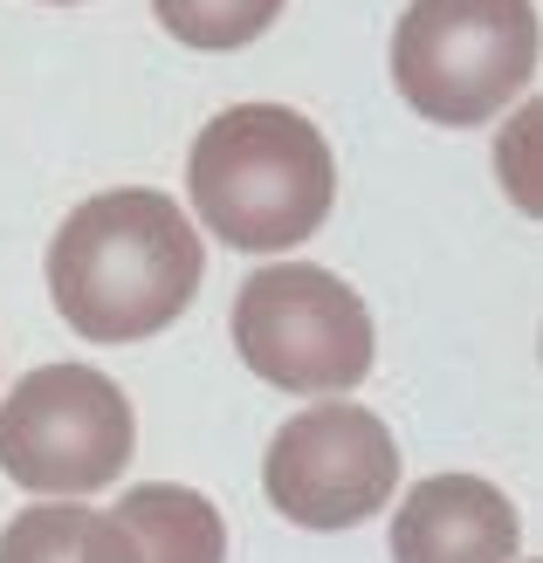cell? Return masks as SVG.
<instances>
[{
  "label": "cell",
  "instance_id": "obj_1",
  "mask_svg": "<svg viewBox=\"0 0 543 563\" xmlns=\"http://www.w3.org/2000/svg\"><path fill=\"white\" fill-rule=\"evenodd\" d=\"M207 275L199 228L173 192L110 186L83 200L48 241V296L90 344H145L186 317Z\"/></svg>",
  "mask_w": 543,
  "mask_h": 563
},
{
  "label": "cell",
  "instance_id": "obj_2",
  "mask_svg": "<svg viewBox=\"0 0 543 563\" xmlns=\"http://www.w3.org/2000/svg\"><path fill=\"white\" fill-rule=\"evenodd\" d=\"M193 213L241 255H282L330 220L337 158L324 131L290 103H235L193 137Z\"/></svg>",
  "mask_w": 543,
  "mask_h": 563
},
{
  "label": "cell",
  "instance_id": "obj_3",
  "mask_svg": "<svg viewBox=\"0 0 543 563\" xmlns=\"http://www.w3.org/2000/svg\"><path fill=\"white\" fill-rule=\"evenodd\" d=\"M536 76L530 0H413L392 27V82L426 124H489Z\"/></svg>",
  "mask_w": 543,
  "mask_h": 563
},
{
  "label": "cell",
  "instance_id": "obj_4",
  "mask_svg": "<svg viewBox=\"0 0 543 563\" xmlns=\"http://www.w3.org/2000/svg\"><path fill=\"white\" fill-rule=\"evenodd\" d=\"M235 351L262 385L303 399H345L371 372V309L345 275L317 262L254 268L235 289Z\"/></svg>",
  "mask_w": 543,
  "mask_h": 563
},
{
  "label": "cell",
  "instance_id": "obj_5",
  "mask_svg": "<svg viewBox=\"0 0 543 563\" xmlns=\"http://www.w3.org/2000/svg\"><path fill=\"white\" fill-rule=\"evenodd\" d=\"M138 419L97 364H42L0 406V474L42 501H83L124 474Z\"/></svg>",
  "mask_w": 543,
  "mask_h": 563
},
{
  "label": "cell",
  "instance_id": "obj_6",
  "mask_svg": "<svg viewBox=\"0 0 543 563\" xmlns=\"http://www.w3.org/2000/svg\"><path fill=\"white\" fill-rule=\"evenodd\" d=\"M262 495L296 529H358L399 495V440L365 406H303L275 427L262 454Z\"/></svg>",
  "mask_w": 543,
  "mask_h": 563
},
{
  "label": "cell",
  "instance_id": "obj_7",
  "mask_svg": "<svg viewBox=\"0 0 543 563\" xmlns=\"http://www.w3.org/2000/svg\"><path fill=\"white\" fill-rule=\"evenodd\" d=\"M523 516L481 474H426L399 495L392 563H517Z\"/></svg>",
  "mask_w": 543,
  "mask_h": 563
},
{
  "label": "cell",
  "instance_id": "obj_8",
  "mask_svg": "<svg viewBox=\"0 0 543 563\" xmlns=\"http://www.w3.org/2000/svg\"><path fill=\"white\" fill-rule=\"evenodd\" d=\"M138 543V563H227V522L199 488L180 482H138L110 509Z\"/></svg>",
  "mask_w": 543,
  "mask_h": 563
},
{
  "label": "cell",
  "instance_id": "obj_9",
  "mask_svg": "<svg viewBox=\"0 0 543 563\" xmlns=\"http://www.w3.org/2000/svg\"><path fill=\"white\" fill-rule=\"evenodd\" d=\"M0 563H138L124 522L90 501H35L0 529Z\"/></svg>",
  "mask_w": 543,
  "mask_h": 563
},
{
  "label": "cell",
  "instance_id": "obj_10",
  "mask_svg": "<svg viewBox=\"0 0 543 563\" xmlns=\"http://www.w3.org/2000/svg\"><path fill=\"white\" fill-rule=\"evenodd\" d=\"M152 14L165 21V35H180L186 48H248L262 27L282 14V0H152Z\"/></svg>",
  "mask_w": 543,
  "mask_h": 563
},
{
  "label": "cell",
  "instance_id": "obj_11",
  "mask_svg": "<svg viewBox=\"0 0 543 563\" xmlns=\"http://www.w3.org/2000/svg\"><path fill=\"white\" fill-rule=\"evenodd\" d=\"M530 145H536V103L517 110V124L502 131V145H496V165H502V186L517 192V207L536 213V165H530Z\"/></svg>",
  "mask_w": 543,
  "mask_h": 563
},
{
  "label": "cell",
  "instance_id": "obj_12",
  "mask_svg": "<svg viewBox=\"0 0 543 563\" xmlns=\"http://www.w3.org/2000/svg\"><path fill=\"white\" fill-rule=\"evenodd\" d=\"M55 8H69V0H55Z\"/></svg>",
  "mask_w": 543,
  "mask_h": 563
}]
</instances>
